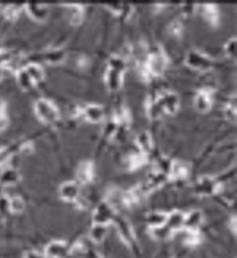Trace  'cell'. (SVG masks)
Returning <instances> with one entry per match:
<instances>
[{"label":"cell","mask_w":237,"mask_h":258,"mask_svg":"<svg viewBox=\"0 0 237 258\" xmlns=\"http://www.w3.org/2000/svg\"><path fill=\"white\" fill-rule=\"evenodd\" d=\"M122 71L116 70L109 68L106 74V82L107 85L110 89H117L119 88V86L121 85V81H122Z\"/></svg>","instance_id":"11"},{"label":"cell","mask_w":237,"mask_h":258,"mask_svg":"<svg viewBox=\"0 0 237 258\" xmlns=\"http://www.w3.org/2000/svg\"><path fill=\"white\" fill-rule=\"evenodd\" d=\"M165 225L161 226V227H158V228H153V232H152L153 235L161 240L166 239L167 237L169 236L171 234L172 230H170Z\"/></svg>","instance_id":"26"},{"label":"cell","mask_w":237,"mask_h":258,"mask_svg":"<svg viewBox=\"0 0 237 258\" xmlns=\"http://www.w3.org/2000/svg\"><path fill=\"white\" fill-rule=\"evenodd\" d=\"M7 123V117L4 115V114L0 113V132L6 128Z\"/></svg>","instance_id":"34"},{"label":"cell","mask_w":237,"mask_h":258,"mask_svg":"<svg viewBox=\"0 0 237 258\" xmlns=\"http://www.w3.org/2000/svg\"><path fill=\"white\" fill-rule=\"evenodd\" d=\"M205 15L208 18L209 21L214 22L217 18V11H216L215 7L212 5H206L205 7Z\"/></svg>","instance_id":"29"},{"label":"cell","mask_w":237,"mask_h":258,"mask_svg":"<svg viewBox=\"0 0 237 258\" xmlns=\"http://www.w3.org/2000/svg\"><path fill=\"white\" fill-rule=\"evenodd\" d=\"M85 115L90 121L99 122L104 116V112L98 105H89L85 109Z\"/></svg>","instance_id":"17"},{"label":"cell","mask_w":237,"mask_h":258,"mask_svg":"<svg viewBox=\"0 0 237 258\" xmlns=\"http://www.w3.org/2000/svg\"><path fill=\"white\" fill-rule=\"evenodd\" d=\"M17 80H18L19 85L25 89H28L35 85V83L32 81V79L30 78L28 73L24 70V68L19 70L17 72Z\"/></svg>","instance_id":"23"},{"label":"cell","mask_w":237,"mask_h":258,"mask_svg":"<svg viewBox=\"0 0 237 258\" xmlns=\"http://www.w3.org/2000/svg\"><path fill=\"white\" fill-rule=\"evenodd\" d=\"M157 101L163 109V111H166L170 114L174 113L179 104V100L177 96L173 93H165L164 95H161L160 97H158Z\"/></svg>","instance_id":"7"},{"label":"cell","mask_w":237,"mask_h":258,"mask_svg":"<svg viewBox=\"0 0 237 258\" xmlns=\"http://www.w3.org/2000/svg\"><path fill=\"white\" fill-rule=\"evenodd\" d=\"M237 107H236V103H235V101H234V103L232 104L230 103V105H229V107L226 109V114H227V116L230 118L231 120H233V121H235L236 120V115H237Z\"/></svg>","instance_id":"32"},{"label":"cell","mask_w":237,"mask_h":258,"mask_svg":"<svg viewBox=\"0 0 237 258\" xmlns=\"http://www.w3.org/2000/svg\"><path fill=\"white\" fill-rule=\"evenodd\" d=\"M8 202H9V198H7L6 196H0V214H4L7 213V211H9Z\"/></svg>","instance_id":"31"},{"label":"cell","mask_w":237,"mask_h":258,"mask_svg":"<svg viewBox=\"0 0 237 258\" xmlns=\"http://www.w3.org/2000/svg\"><path fill=\"white\" fill-rule=\"evenodd\" d=\"M24 70L28 73L30 78L36 84L42 81L44 78V71L41 66L36 64H31L24 67Z\"/></svg>","instance_id":"14"},{"label":"cell","mask_w":237,"mask_h":258,"mask_svg":"<svg viewBox=\"0 0 237 258\" xmlns=\"http://www.w3.org/2000/svg\"><path fill=\"white\" fill-rule=\"evenodd\" d=\"M24 258H43L38 253L35 251H30L24 256Z\"/></svg>","instance_id":"35"},{"label":"cell","mask_w":237,"mask_h":258,"mask_svg":"<svg viewBox=\"0 0 237 258\" xmlns=\"http://www.w3.org/2000/svg\"><path fill=\"white\" fill-rule=\"evenodd\" d=\"M187 63L195 69H201V70H208L212 64L211 60L209 58L197 52H190L187 55Z\"/></svg>","instance_id":"6"},{"label":"cell","mask_w":237,"mask_h":258,"mask_svg":"<svg viewBox=\"0 0 237 258\" xmlns=\"http://www.w3.org/2000/svg\"><path fill=\"white\" fill-rule=\"evenodd\" d=\"M194 104H195V107L197 108L198 110H200V111L208 110L209 106H210L209 95L207 92H205V91L200 92L195 97Z\"/></svg>","instance_id":"21"},{"label":"cell","mask_w":237,"mask_h":258,"mask_svg":"<svg viewBox=\"0 0 237 258\" xmlns=\"http://www.w3.org/2000/svg\"><path fill=\"white\" fill-rule=\"evenodd\" d=\"M185 215L180 212H174L173 214L168 215L166 226L171 230H177L184 226Z\"/></svg>","instance_id":"16"},{"label":"cell","mask_w":237,"mask_h":258,"mask_svg":"<svg viewBox=\"0 0 237 258\" xmlns=\"http://www.w3.org/2000/svg\"><path fill=\"white\" fill-rule=\"evenodd\" d=\"M24 208H25V203L22 200V198L19 196H13V197L9 198V202H8L9 212H12L14 214H19V213H22V211L24 210Z\"/></svg>","instance_id":"20"},{"label":"cell","mask_w":237,"mask_h":258,"mask_svg":"<svg viewBox=\"0 0 237 258\" xmlns=\"http://www.w3.org/2000/svg\"><path fill=\"white\" fill-rule=\"evenodd\" d=\"M25 8H26L28 14L34 20L39 21V22L45 21L49 14L48 7L44 4H40V3H35V2L28 3V4L25 5Z\"/></svg>","instance_id":"4"},{"label":"cell","mask_w":237,"mask_h":258,"mask_svg":"<svg viewBox=\"0 0 237 258\" xmlns=\"http://www.w3.org/2000/svg\"><path fill=\"white\" fill-rule=\"evenodd\" d=\"M116 224H117L121 238L125 243L131 244L134 240V233H133L132 228L130 227L128 222H126L123 219H117Z\"/></svg>","instance_id":"10"},{"label":"cell","mask_w":237,"mask_h":258,"mask_svg":"<svg viewBox=\"0 0 237 258\" xmlns=\"http://www.w3.org/2000/svg\"><path fill=\"white\" fill-rule=\"evenodd\" d=\"M236 48H237V40H236V38H233L226 45L225 52L230 57L235 58V56H236Z\"/></svg>","instance_id":"28"},{"label":"cell","mask_w":237,"mask_h":258,"mask_svg":"<svg viewBox=\"0 0 237 258\" xmlns=\"http://www.w3.org/2000/svg\"><path fill=\"white\" fill-rule=\"evenodd\" d=\"M46 258H62L67 253V245L62 242H53L46 247Z\"/></svg>","instance_id":"8"},{"label":"cell","mask_w":237,"mask_h":258,"mask_svg":"<svg viewBox=\"0 0 237 258\" xmlns=\"http://www.w3.org/2000/svg\"><path fill=\"white\" fill-rule=\"evenodd\" d=\"M21 180V174L13 167H5L0 172V185L10 187L16 185Z\"/></svg>","instance_id":"5"},{"label":"cell","mask_w":237,"mask_h":258,"mask_svg":"<svg viewBox=\"0 0 237 258\" xmlns=\"http://www.w3.org/2000/svg\"><path fill=\"white\" fill-rule=\"evenodd\" d=\"M202 220V215L200 212L194 211L185 215L184 226H186L187 230H194L200 225Z\"/></svg>","instance_id":"12"},{"label":"cell","mask_w":237,"mask_h":258,"mask_svg":"<svg viewBox=\"0 0 237 258\" xmlns=\"http://www.w3.org/2000/svg\"><path fill=\"white\" fill-rule=\"evenodd\" d=\"M45 59H46V61H47L49 63H53V64L59 63L64 59V53H63V51H49L45 55Z\"/></svg>","instance_id":"25"},{"label":"cell","mask_w":237,"mask_h":258,"mask_svg":"<svg viewBox=\"0 0 237 258\" xmlns=\"http://www.w3.org/2000/svg\"><path fill=\"white\" fill-rule=\"evenodd\" d=\"M37 116L46 123L55 122L58 118V112L54 104L47 100L41 99L36 101L35 105Z\"/></svg>","instance_id":"1"},{"label":"cell","mask_w":237,"mask_h":258,"mask_svg":"<svg viewBox=\"0 0 237 258\" xmlns=\"http://www.w3.org/2000/svg\"><path fill=\"white\" fill-rule=\"evenodd\" d=\"M167 217H168V215H165L164 213L155 212V213H151L147 215L146 222L152 227V229L158 228V227H161V226L165 225L167 222Z\"/></svg>","instance_id":"18"},{"label":"cell","mask_w":237,"mask_h":258,"mask_svg":"<svg viewBox=\"0 0 237 258\" xmlns=\"http://www.w3.org/2000/svg\"><path fill=\"white\" fill-rule=\"evenodd\" d=\"M137 141L138 146L140 147V149L142 151H148L150 150L152 142H151L149 134H147L146 132L141 133L139 136H137Z\"/></svg>","instance_id":"24"},{"label":"cell","mask_w":237,"mask_h":258,"mask_svg":"<svg viewBox=\"0 0 237 258\" xmlns=\"http://www.w3.org/2000/svg\"><path fill=\"white\" fill-rule=\"evenodd\" d=\"M3 74H4V72H3V68H2V66H0V79L3 77Z\"/></svg>","instance_id":"36"},{"label":"cell","mask_w":237,"mask_h":258,"mask_svg":"<svg viewBox=\"0 0 237 258\" xmlns=\"http://www.w3.org/2000/svg\"><path fill=\"white\" fill-rule=\"evenodd\" d=\"M144 158L142 154L140 155V154H134L132 157L130 158V166L132 167V168H137V167H139L140 165H143V163H144Z\"/></svg>","instance_id":"27"},{"label":"cell","mask_w":237,"mask_h":258,"mask_svg":"<svg viewBox=\"0 0 237 258\" xmlns=\"http://www.w3.org/2000/svg\"><path fill=\"white\" fill-rule=\"evenodd\" d=\"M107 7H109L110 10L115 12V13H122L123 9H124V7L122 6L121 3H110V4H108Z\"/></svg>","instance_id":"33"},{"label":"cell","mask_w":237,"mask_h":258,"mask_svg":"<svg viewBox=\"0 0 237 258\" xmlns=\"http://www.w3.org/2000/svg\"><path fill=\"white\" fill-rule=\"evenodd\" d=\"M215 181L210 178H202L196 185V190L199 194H210L216 191Z\"/></svg>","instance_id":"13"},{"label":"cell","mask_w":237,"mask_h":258,"mask_svg":"<svg viewBox=\"0 0 237 258\" xmlns=\"http://www.w3.org/2000/svg\"><path fill=\"white\" fill-rule=\"evenodd\" d=\"M0 7H1V6H0Z\"/></svg>","instance_id":"37"},{"label":"cell","mask_w":237,"mask_h":258,"mask_svg":"<svg viewBox=\"0 0 237 258\" xmlns=\"http://www.w3.org/2000/svg\"><path fill=\"white\" fill-rule=\"evenodd\" d=\"M166 66V58L161 52L152 53L147 60L148 71L153 74L163 72Z\"/></svg>","instance_id":"3"},{"label":"cell","mask_w":237,"mask_h":258,"mask_svg":"<svg viewBox=\"0 0 237 258\" xmlns=\"http://www.w3.org/2000/svg\"><path fill=\"white\" fill-rule=\"evenodd\" d=\"M95 223L97 225L106 226L113 219V209L107 202L100 203L95 211L93 215Z\"/></svg>","instance_id":"2"},{"label":"cell","mask_w":237,"mask_h":258,"mask_svg":"<svg viewBox=\"0 0 237 258\" xmlns=\"http://www.w3.org/2000/svg\"><path fill=\"white\" fill-rule=\"evenodd\" d=\"M82 18V12L81 8L78 6H73L71 10V19L73 22H78Z\"/></svg>","instance_id":"30"},{"label":"cell","mask_w":237,"mask_h":258,"mask_svg":"<svg viewBox=\"0 0 237 258\" xmlns=\"http://www.w3.org/2000/svg\"><path fill=\"white\" fill-rule=\"evenodd\" d=\"M188 169H187V165L181 162H174L173 164H171L170 167V175L173 177V179L179 180L183 179L185 177H187Z\"/></svg>","instance_id":"19"},{"label":"cell","mask_w":237,"mask_h":258,"mask_svg":"<svg viewBox=\"0 0 237 258\" xmlns=\"http://www.w3.org/2000/svg\"><path fill=\"white\" fill-rule=\"evenodd\" d=\"M93 177V166L90 163H83L77 170V178L81 182L87 183L92 180Z\"/></svg>","instance_id":"15"},{"label":"cell","mask_w":237,"mask_h":258,"mask_svg":"<svg viewBox=\"0 0 237 258\" xmlns=\"http://www.w3.org/2000/svg\"><path fill=\"white\" fill-rule=\"evenodd\" d=\"M106 227L104 225L95 224L90 231V237L95 243H100L106 236Z\"/></svg>","instance_id":"22"},{"label":"cell","mask_w":237,"mask_h":258,"mask_svg":"<svg viewBox=\"0 0 237 258\" xmlns=\"http://www.w3.org/2000/svg\"><path fill=\"white\" fill-rule=\"evenodd\" d=\"M59 193L62 198L69 201H73L76 200L79 196V188L73 182H68L60 187Z\"/></svg>","instance_id":"9"}]
</instances>
